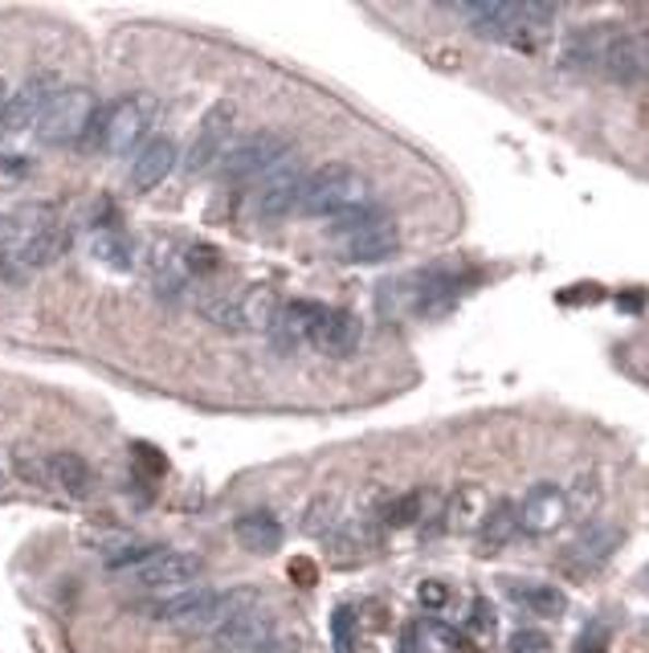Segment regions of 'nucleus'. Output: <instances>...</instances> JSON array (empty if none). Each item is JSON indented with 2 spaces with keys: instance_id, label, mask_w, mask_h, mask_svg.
<instances>
[{
  "instance_id": "f257e3e1",
  "label": "nucleus",
  "mask_w": 649,
  "mask_h": 653,
  "mask_svg": "<svg viewBox=\"0 0 649 653\" xmlns=\"http://www.w3.org/2000/svg\"><path fill=\"white\" fill-rule=\"evenodd\" d=\"M249 608H262V592L253 584H233V589H192L168 596L155 608V621L185 633V638H213L221 625H229L233 617H241Z\"/></svg>"
},
{
  "instance_id": "f03ea898",
  "label": "nucleus",
  "mask_w": 649,
  "mask_h": 653,
  "mask_svg": "<svg viewBox=\"0 0 649 653\" xmlns=\"http://www.w3.org/2000/svg\"><path fill=\"white\" fill-rule=\"evenodd\" d=\"M371 204L368 176L352 164H323V168L307 171L303 180V197H298V213L303 217H327L340 221L356 209Z\"/></svg>"
},
{
  "instance_id": "7ed1b4c3",
  "label": "nucleus",
  "mask_w": 649,
  "mask_h": 653,
  "mask_svg": "<svg viewBox=\"0 0 649 653\" xmlns=\"http://www.w3.org/2000/svg\"><path fill=\"white\" fill-rule=\"evenodd\" d=\"M155 115H160V107H155L152 94H127L119 103H110L107 110H98L91 143L110 159L135 156L143 143L152 140Z\"/></svg>"
},
{
  "instance_id": "20e7f679",
  "label": "nucleus",
  "mask_w": 649,
  "mask_h": 653,
  "mask_svg": "<svg viewBox=\"0 0 649 653\" xmlns=\"http://www.w3.org/2000/svg\"><path fill=\"white\" fill-rule=\"evenodd\" d=\"M331 241L340 249L343 262H356V265H371V262H388L397 249H401V229L397 221L388 217L385 209H356L331 225Z\"/></svg>"
},
{
  "instance_id": "39448f33",
  "label": "nucleus",
  "mask_w": 649,
  "mask_h": 653,
  "mask_svg": "<svg viewBox=\"0 0 649 653\" xmlns=\"http://www.w3.org/2000/svg\"><path fill=\"white\" fill-rule=\"evenodd\" d=\"M94 119H98V98L91 86H58V94L49 98L37 119V140L49 147L91 140Z\"/></svg>"
},
{
  "instance_id": "423d86ee",
  "label": "nucleus",
  "mask_w": 649,
  "mask_h": 653,
  "mask_svg": "<svg viewBox=\"0 0 649 653\" xmlns=\"http://www.w3.org/2000/svg\"><path fill=\"white\" fill-rule=\"evenodd\" d=\"M291 156V143L279 131H249L246 140L229 143V152L216 159V176L225 185H249V180H266Z\"/></svg>"
},
{
  "instance_id": "0eeeda50",
  "label": "nucleus",
  "mask_w": 649,
  "mask_h": 653,
  "mask_svg": "<svg viewBox=\"0 0 649 653\" xmlns=\"http://www.w3.org/2000/svg\"><path fill=\"white\" fill-rule=\"evenodd\" d=\"M601 79L621 82V86H641L649 82V46L646 29H625V25H609L601 49Z\"/></svg>"
},
{
  "instance_id": "6e6552de",
  "label": "nucleus",
  "mask_w": 649,
  "mask_h": 653,
  "mask_svg": "<svg viewBox=\"0 0 649 653\" xmlns=\"http://www.w3.org/2000/svg\"><path fill=\"white\" fill-rule=\"evenodd\" d=\"M135 580L152 592H185L204 575V560L197 551H176V547H155L152 556L135 568Z\"/></svg>"
},
{
  "instance_id": "1a4fd4ad",
  "label": "nucleus",
  "mask_w": 649,
  "mask_h": 653,
  "mask_svg": "<svg viewBox=\"0 0 649 653\" xmlns=\"http://www.w3.org/2000/svg\"><path fill=\"white\" fill-rule=\"evenodd\" d=\"M233 127H237V107H233V103H216V107L204 115L201 127H197V140H192V147H188V156H185L188 176H201V171L216 168V159L229 152Z\"/></svg>"
},
{
  "instance_id": "9d476101",
  "label": "nucleus",
  "mask_w": 649,
  "mask_h": 653,
  "mask_svg": "<svg viewBox=\"0 0 649 653\" xmlns=\"http://www.w3.org/2000/svg\"><path fill=\"white\" fill-rule=\"evenodd\" d=\"M327 314L323 302H307V298H286L279 307V314H274V323H270V343H274V352H282V356H291V352H298L303 343H310V335H315V326H319V319Z\"/></svg>"
},
{
  "instance_id": "9b49d317",
  "label": "nucleus",
  "mask_w": 649,
  "mask_h": 653,
  "mask_svg": "<svg viewBox=\"0 0 649 653\" xmlns=\"http://www.w3.org/2000/svg\"><path fill=\"white\" fill-rule=\"evenodd\" d=\"M54 94H58V79H54V74H37V79H30L16 94H9L4 107H0V140L37 127V119H42V110H46V103Z\"/></svg>"
},
{
  "instance_id": "f8f14e48",
  "label": "nucleus",
  "mask_w": 649,
  "mask_h": 653,
  "mask_svg": "<svg viewBox=\"0 0 649 653\" xmlns=\"http://www.w3.org/2000/svg\"><path fill=\"white\" fill-rule=\"evenodd\" d=\"M303 180H307V168H303V159L286 156L279 168L270 171L258 188V213L262 217H286V213H298V197H303Z\"/></svg>"
},
{
  "instance_id": "ddd939ff",
  "label": "nucleus",
  "mask_w": 649,
  "mask_h": 653,
  "mask_svg": "<svg viewBox=\"0 0 649 653\" xmlns=\"http://www.w3.org/2000/svg\"><path fill=\"white\" fill-rule=\"evenodd\" d=\"M515 511H519V531H527V535H556L573 519L564 486L556 483H540L535 490H527V498Z\"/></svg>"
},
{
  "instance_id": "4468645a",
  "label": "nucleus",
  "mask_w": 649,
  "mask_h": 653,
  "mask_svg": "<svg viewBox=\"0 0 649 653\" xmlns=\"http://www.w3.org/2000/svg\"><path fill=\"white\" fill-rule=\"evenodd\" d=\"M617 547H621V527H613V523H588L573 544H568L564 563H568L576 575L597 572V568L609 563V556H613Z\"/></svg>"
},
{
  "instance_id": "2eb2a0df",
  "label": "nucleus",
  "mask_w": 649,
  "mask_h": 653,
  "mask_svg": "<svg viewBox=\"0 0 649 653\" xmlns=\"http://www.w3.org/2000/svg\"><path fill=\"white\" fill-rule=\"evenodd\" d=\"M266 638H274V617L266 608H249L241 617H233L229 625H221L213 638H209V650L213 653H249L253 645H262Z\"/></svg>"
},
{
  "instance_id": "dca6fc26",
  "label": "nucleus",
  "mask_w": 649,
  "mask_h": 653,
  "mask_svg": "<svg viewBox=\"0 0 649 653\" xmlns=\"http://www.w3.org/2000/svg\"><path fill=\"white\" fill-rule=\"evenodd\" d=\"M176 159H180L176 143H172L168 135H152V140L135 152V159H131V188H140V192L160 188L172 176Z\"/></svg>"
},
{
  "instance_id": "f3484780",
  "label": "nucleus",
  "mask_w": 649,
  "mask_h": 653,
  "mask_svg": "<svg viewBox=\"0 0 649 653\" xmlns=\"http://www.w3.org/2000/svg\"><path fill=\"white\" fill-rule=\"evenodd\" d=\"M310 343H315L319 352H327V356H335V359L352 356V352L359 347V319L352 311H335V307H327V314L319 319Z\"/></svg>"
},
{
  "instance_id": "a211bd4d",
  "label": "nucleus",
  "mask_w": 649,
  "mask_h": 653,
  "mask_svg": "<svg viewBox=\"0 0 649 653\" xmlns=\"http://www.w3.org/2000/svg\"><path fill=\"white\" fill-rule=\"evenodd\" d=\"M233 535H237V544L246 547V551H253V556H270V551L282 547L286 527H282V519L274 511H246L233 523Z\"/></svg>"
},
{
  "instance_id": "6ab92c4d",
  "label": "nucleus",
  "mask_w": 649,
  "mask_h": 653,
  "mask_svg": "<svg viewBox=\"0 0 649 653\" xmlns=\"http://www.w3.org/2000/svg\"><path fill=\"white\" fill-rule=\"evenodd\" d=\"M46 474L54 486H62L70 498H91L94 486H98V474H94V466L82 458V453H49L46 458Z\"/></svg>"
},
{
  "instance_id": "aec40b11",
  "label": "nucleus",
  "mask_w": 649,
  "mask_h": 653,
  "mask_svg": "<svg viewBox=\"0 0 649 653\" xmlns=\"http://www.w3.org/2000/svg\"><path fill=\"white\" fill-rule=\"evenodd\" d=\"M609 25H580L576 33H568V41L559 49V66L573 74H597L601 70V49Z\"/></svg>"
},
{
  "instance_id": "412c9836",
  "label": "nucleus",
  "mask_w": 649,
  "mask_h": 653,
  "mask_svg": "<svg viewBox=\"0 0 649 653\" xmlns=\"http://www.w3.org/2000/svg\"><path fill=\"white\" fill-rule=\"evenodd\" d=\"M66 249H70V234L49 225V229H33V234L13 249V262L21 265V270H46V265H54L58 258H66Z\"/></svg>"
},
{
  "instance_id": "4be33fe9",
  "label": "nucleus",
  "mask_w": 649,
  "mask_h": 653,
  "mask_svg": "<svg viewBox=\"0 0 649 653\" xmlns=\"http://www.w3.org/2000/svg\"><path fill=\"white\" fill-rule=\"evenodd\" d=\"M507 592L515 605H523L535 617H559L568 608V596L556 584H540V580H507Z\"/></svg>"
},
{
  "instance_id": "5701e85b",
  "label": "nucleus",
  "mask_w": 649,
  "mask_h": 653,
  "mask_svg": "<svg viewBox=\"0 0 649 653\" xmlns=\"http://www.w3.org/2000/svg\"><path fill=\"white\" fill-rule=\"evenodd\" d=\"M486 514H491V502L482 495V486H458L446 507V527L458 531V535H470V531L482 527Z\"/></svg>"
},
{
  "instance_id": "b1692460",
  "label": "nucleus",
  "mask_w": 649,
  "mask_h": 653,
  "mask_svg": "<svg viewBox=\"0 0 649 653\" xmlns=\"http://www.w3.org/2000/svg\"><path fill=\"white\" fill-rule=\"evenodd\" d=\"M237 307H241V326H246V331H270L282 298L274 295L270 286H249L246 295H237Z\"/></svg>"
},
{
  "instance_id": "393cba45",
  "label": "nucleus",
  "mask_w": 649,
  "mask_h": 653,
  "mask_svg": "<svg viewBox=\"0 0 649 653\" xmlns=\"http://www.w3.org/2000/svg\"><path fill=\"white\" fill-rule=\"evenodd\" d=\"M479 535H482V547H486V551L510 544V539L519 535V511H515V502H495L491 514L482 519Z\"/></svg>"
},
{
  "instance_id": "a878e982",
  "label": "nucleus",
  "mask_w": 649,
  "mask_h": 653,
  "mask_svg": "<svg viewBox=\"0 0 649 653\" xmlns=\"http://www.w3.org/2000/svg\"><path fill=\"white\" fill-rule=\"evenodd\" d=\"M91 249H94V258L103 265H110V270H127V265L135 262V246H131V237L119 234V229H98V234L91 237Z\"/></svg>"
},
{
  "instance_id": "bb28decb",
  "label": "nucleus",
  "mask_w": 649,
  "mask_h": 653,
  "mask_svg": "<svg viewBox=\"0 0 649 653\" xmlns=\"http://www.w3.org/2000/svg\"><path fill=\"white\" fill-rule=\"evenodd\" d=\"M564 498H568V514H573V519H592L597 507H601V483H597L592 474H580V478L564 490Z\"/></svg>"
},
{
  "instance_id": "cd10ccee",
  "label": "nucleus",
  "mask_w": 649,
  "mask_h": 653,
  "mask_svg": "<svg viewBox=\"0 0 649 653\" xmlns=\"http://www.w3.org/2000/svg\"><path fill=\"white\" fill-rule=\"evenodd\" d=\"M340 502H335V498H315V502H310L307 507V523H303V531H307V535H319V539H331V535H335V531H340Z\"/></svg>"
},
{
  "instance_id": "c85d7f7f",
  "label": "nucleus",
  "mask_w": 649,
  "mask_h": 653,
  "mask_svg": "<svg viewBox=\"0 0 649 653\" xmlns=\"http://www.w3.org/2000/svg\"><path fill=\"white\" fill-rule=\"evenodd\" d=\"M331 645L335 653H356L359 645V617L352 605H340L331 613Z\"/></svg>"
},
{
  "instance_id": "c756f323",
  "label": "nucleus",
  "mask_w": 649,
  "mask_h": 653,
  "mask_svg": "<svg viewBox=\"0 0 649 653\" xmlns=\"http://www.w3.org/2000/svg\"><path fill=\"white\" fill-rule=\"evenodd\" d=\"M201 314H204V319H209L213 326H221V331H246V326H241V307H237V298H233V295L204 298V302H201Z\"/></svg>"
},
{
  "instance_id": "7c9ffc66",
  "label": "nucleus",
  "mask_w": 649,
  "mask_h": 653,
  "mask_svg": "<svg viewBox=\"0 0 649 653\" xmlns=\"http://www.w3.org/2000/svg\"><path fill=\"white\" fill-rule=\"evenodd\" d=\"M421 519V495L417 490H409L401 498H388L385 507H380V523L385 527H409V523H417Z\"/></svg>"
},
{
  "instance_id": "2f4dec72",
  "label": "nucleus",
  "mask_w": 649,
  "mask_h": 653,
  "mask_svg": "<svg viewBox=\"0 0 649 653\" xmlns=\"http://www.w3.org/2000/svg\"><path fill=\"white\" fill-rule=\"evenodd\" d=\"M33 229H25V221L13 217V213H0V253H13Z\"/></svg>"
},
{
  "instance_id": "473e14b6",
  "label": "nucleus",
  "mask_w": 649,
  "mask_h": 653,
  "mask_svg": "<svg viewBox=\"0 0 649 653\" xmlns=\"http://www.w3.org/2000/svg\"><path fill=\"white\" fill-rule=\"evenodd\" d=\"M470 633L479 641L495 638V608H491V601H474V608H470Z\"/></svg>"
},
{
  "instance_id": "72a5a7b5",
  "label": "nucleus",
  "mask_w": 649,
  "mask_h": 653,
  "mask_svg": "<svg viewBox=\"0 0 649 653\" xmlns=\"http://www.w3.org/2000/svg\"><path fill=\"white\" fill-rule=\"evenodd\" d=\"M216 262H221V253L209 246H188V258L180 265H185V274H209V270H216Z\"/></svg>"
},
{
  "instance_id": "f704fd0d",
  "label": "nucleus",
  "mask_w": 649,
  "mask_h": 653,
  "mask_svg": "<svg viewBox=\"0 0 649 653\" xmlns=\"http://www.w3.org/2000/svg\"><path fill=\"white\" fill-rule=\"evenodd\" d=\"M417 601H421L425 608H433V613H437V608H446V605H449V589L441 584V580H425V584L417 589Z\"/></svg>"
},
{
  "instance_id": "c9c22d12",
  "label": "nucleus",
  "mask_w": 649,
  "mask_h": 653,
  "mask_svg": "<svg viewBox=\"0 0 649 653\" xmlns=\"http://www.w3.org/2000/svg\"><path fill=\"white\" fill-rule=\"evenodd\" d=\"M543 650H547V638L535 633V629H519L510 638V653H543Z\"/></svg>"
},
{
  "instance_id": "e433bc0d",
  "label": "nucleus",
  "mask_w": 649,
  "mask_h": 653,
  "mask_svg": "<svg viewBox=\"0 0 649 653\" xmlns=\"http://www.w3.org/2000/svg\"><path fill=\"white\" fill-rule=\"evenodd\" d=\"M249 653H298V650H294L291 638H279V633H274V638H266L262 645H253Z\"/></svg>"
},
{
  "instance_id": "4c0bfd02",
  "label": "nucleus",
  "mask_w": 649,
  "mask_h": 653,
  "mask_svg": "<svg viewBox=\"0 0 649 653\" xmlns=\"http://www.w3.org/2000/svg\"><path fill=\"white\" fill-rule=\"evenodd\" d=\"M401 653H425V641H421V625H409L401 633Z\"/></svg>"
},
{
  "instance_id": "58836bf2",
  "label": "nucleus",
  "mask_w": 649,
  "mask_h": 653,
  "mask_svg": "<svg viewBox=\"0 0 649 653\" xmlns=\"http://www.w3.org/2000/svg\"><path fill=\"white\" fill-rule=\"evenodd\" d=\"M4 98H9V91H4V79H0V107H4Z\"/></svg>"
},
{
  "instance_id": "ea45409f",
  "label": "nucleus",
  "mask_w": 649,
  "mask_h": 653,
  "mask_svg": "<svg viewBox=\"0 0 649 653\" xmlns=\"http://www.w3.org/2000/svg\"><path fill=\"white\" fill-rule=\"evenodd\" d=\"M646 46H649V29H646Z\"/></svg>"
}]
</instances>
